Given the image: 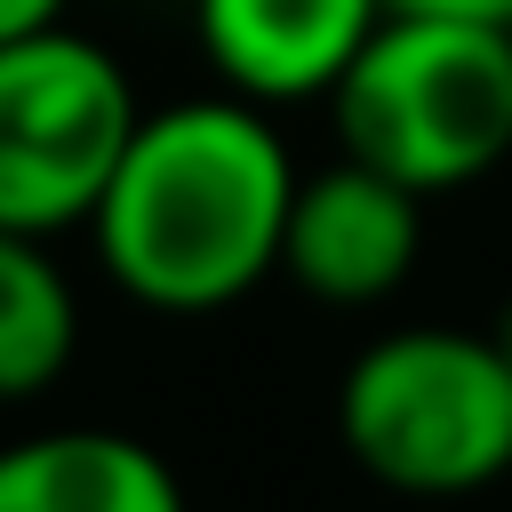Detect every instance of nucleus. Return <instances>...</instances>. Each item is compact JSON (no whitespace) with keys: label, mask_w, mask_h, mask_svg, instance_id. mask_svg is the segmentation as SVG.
<instances>
[{"label":"nucleus","mask_w":512,"mask_h":512,"mask_svg":"<svg viewBox=\"0 0 512 512\" xmlns=\"http://www.w3.org/2000/svg\"><path fill=\"white\" fill-rule=\"evenodd\" d=\"M296 192V152L264 104L216 88L144 112L88 208L96 272L160 312L208 320L280 272V224Z\"/></svg>","instance_id":"nucleus-1"},{"label":"nucleus","mask_w":512,"mask_h":512,"mask_svg":"<svg viewBox=\"0 0 512 512\" xmlns=\"http://www.w3.org/2000/svg\"><path fill=\"white\" fill-rule=\"evenodd\" d=\"M320 104L336 144L416 200L464 192L512 160V24L384 8Z\"/></svg>","instance_id":"nucleus-2"},{"label":"nucleus","mask_w":512,"mask_h":512,"mask_svg":"<svg viewBox=\"0 0 512 512\" xmlns=\"http://www.w3.org/2000/svg\"><path fill=\"white\" fill-rule=\"evenodd\" d=\"M336 432L392 496H480L512 480V368L488 328H384L336 384Z\"/></svg>","instance_id":"nucleus-3"},{"label":"nucleus","mask_w":512,"mask_h":512,"mask_svg":"<svg viewBox=\"0 0 512 512\" xmlns=\"http://www.w3.org/2000/svg\"><path fill=\"white\" fill-rule=\"evenodd\" d=\"M136 120L128 64L64 16L0 40V224L40 240L80 232Z\"/></svg>","instance_id":"nucleus-4"},{"label":"nucleus","mask_w":512,"mask_h":512,"mask_svg":"<svg viewBox=\"0 0 512 512\" xmlns=\"http://www.w3.org/2000/svg\"><path fill=\"white\" fill-rule=\"evenodd\" d=\"M416 256H424V200L408 184H392L352 152L328 168H296L280 224V280H296L312 304L368 312L408 288Z\"/></svg>","instance_id":"nucleus-5"},{"label":"nucleus","mask_w":512,"mask_h":512,"mask_svg":"<svg viewBox=\"0 0 512 512\" xmlns=\"http://www.w3.org/2000/svg\"><path fill=\"white\" fill-rule=\"evenodd\" d=\"M376 24H384V0H192V40L216 88L264 112L320 104Z\"/></svg>","instance_id":"nucleus-6"},{"label":"nucleus","mask_w":512,"mask_h":512,"mask_svg":"<svg viewBox=\"0 0 512 512\" xmlns=\"http://www.w3.org/2000/svg\"><path fill=\"white\" fill-rule=\"evenodd\" d=\"M0 512H192L176 464L112 424H64L0 448Z\"/></svg>","instance_id":"nucleus-7"},{"label":"nucleus","mask_w":512,"mask_h":512,"mask_svg":"<svg viewBox=\"0 0 512 512\" xmlns=\"http://www.w3.org/2000/svg\"><path fill=\"white\" fill-rule=\"evenodd\" d=\"M80 352V288L40 232L0 224V408L40 400Z\"/></svg>","instance_id":"nucleus-8"},{"label":"nucleus","mask_w":512,"mask_h":512,"mask_svg":"<svg viewBox=\"0 0 512 512\" xmlns=\"http://www.w3.org/2000/svg\"><path fill=\"white\" fill-rule=\"evenodd\" d=\"M392 16H472V24H512V0H384Z\"/></svg>","instance_id":"nucleus-9"},{"label":"nucleus","mask_w":512,"mask_h":512,"mask_svg":"<svg viewBox=\"0 0 512 512\" xmlns=\"http://www.w3.org/2000/svg\"><path fill=\"white\" fill-rule=\"evenodd\" d=\"M56 16H64V0H0V40L40 32V24H56Z\"/></svg>","instance_id":"nucleus-10"},{"label":"nucleus","mask_w":512,"mask_h":512,"mask_svg":"<svg viewBox=\"0 0 512 512\" xmlns=\"http://www.w3.org/2000/svg\"><path fill=\"white\" fill-rule=\"evenodd\" d=\"M488 344H496V352H504V368H512V296L496 304V320H488Z\"/></svg>","instance_id":"nucleus-11"}]
</instances>
